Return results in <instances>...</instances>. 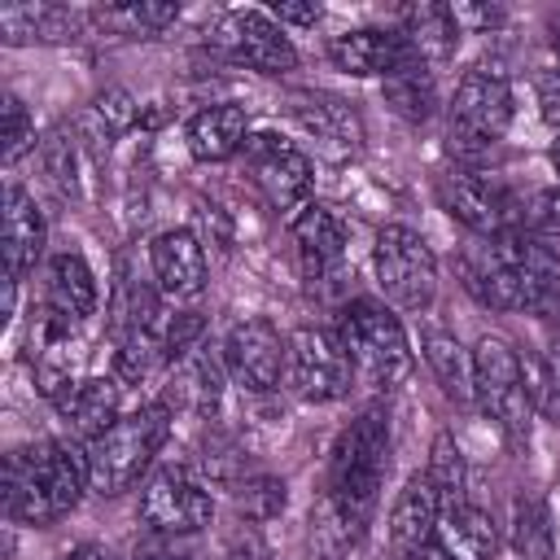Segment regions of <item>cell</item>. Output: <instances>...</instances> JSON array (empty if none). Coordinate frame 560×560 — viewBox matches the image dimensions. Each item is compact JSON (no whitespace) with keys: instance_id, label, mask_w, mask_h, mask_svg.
Listing matches in <instances>:
<instances>
[{"instance_id":"6da1fadb","label":"cell","mask_w":560,"mask_h":560,"mask_svg":"<svg viewBox=\"0 0 560 560\" xmlns=\"http://www.w3.org/2000/svg\"><path fill=\"white\" fill-rule=\"evenodd\" d=\"M385 468H389V420L381 411H363L332 442L328 481L319 499V529L332 534L337 542H354L372 521Z\"/></svg>"},{"instance_id":"7a4b0ae2","label":"cell","mask_w":560,"mask_h":560,"mask_svg":"<svg viewBox=\"0 0 560 560\" xmlns=\"http://www.w3.org/2000/svg\"><path fill=\"white\" fill-rule=\"evenodd\" d=\"M88 481V451L70 442H35L18 446L4 459V512L22 525H48L66 516Z\"/></svg>"},{"instance_id":"3957f363","label":"cell","mask_w":560,"mask_h":560,"mask_svg":"<svg viewBox=\"0 0 560 560\" xmlns=\"http://www.w3.org/2000/svg\"><path fill=\"white\" fill-rule=\"evenodd\" d=\"M171 438V407L149 402L131 416H118L96 442H88V481L96 494H122L153 464L162 442Z\"/></svg>"},{"instance_id":"277c9868","label":"cell","mask_w":560,"mask_h":560,"mask_svg":"<svg viewBox=\"0 0 560 560\" xmlns=\"http://www.w3.org/2000/svg\"><path fill=\"white\" fill-rule=\"evenodd\" d=\"M337 337L354 363V372L372 385V389H394L407 372H411V341L407 328L398 324V315L372 298H354L341 311Z\"/></svg>"},{"instance_id":"5b68a950","label":"cell","mask_w":560,"mask_h":560,"mask_svg":"<svg viewBox=\"0 0 560 560\" xmlns=\"http://www.w3.org/2000/svg\"><path fill=\"white\" fill-rule=\"evenodd\" d=\"M376 280L385 289V298L398 311H429L438 298V258L429 249V241L402 223H385L376 232Z\"/></svg>"},{"instance_id":"8992f818","label":"cell","mask_w":560,"mask_h":560,"mask_svg":"<svg viewBox=\"0 0 560 560\" xmlns=\"http://www.w3.org/2000/svg\"><path fill=\"white\" fill-rule=\"evenodd\" d=\"M512 122V88L503 74L468 70L451 101V144L459 153H481L503 140Z\"/></svg>"},{"instance_id":"52a82bcc","label":"cell","mask_w":560,"mask_h":560,"mask_svg":"<svg viewBox=\"0 0 560 560\" xmlns=\"http://www.w3.org/2000/svg\"><path fill=\"white\" fill-rule=\"evenodd\" d=\"M289 389L302 402H337L350 394L354 363L337 332L328 328H298L289 337V363H284Z\"/></svg>"},{"instance_id":"ba28073f","label":"cell","mask_w":560,"mask_h":560,"mask_svg":"<svg viewBox=\"0 0 560 560\" xmlns=\"http://www.w3.org/2000/svg\"><path fill=\"white\" fill-rule=\"evenodd\" d=\"M472 398L490 420L521 433V424L529 416V394H525L521 354L503 337H481L477 341V350H472Z\"/></svg>"},{"instance_id":"9c48e42d","label":"cell","mask_w":560,"mask_h":560,"mask_svg":"<svg viewBox=\"0 0 560 560\" xmlns=\"http://www.w3.org/2000/svg\"><path fill=\"white\" fill-rule=\"evenodd\" d=\"M140 521L149 525V534L188 538L214 521V499L184 468H162L140 490Z\"/></svg>"},{"instance_id":"30bf717a","label":"cell","mask_w":560,"mask_h":560,"mask_svg":"<svg viewBox=\"0 0 560 560\" xmlns=\"http://www.w3.org/2000/svg\"><path fill=\"white\" fill-rule=\"evenodd\" d=\"M241 162L276 210H298L311 197L315 171H311V158L293 140H284L276 131H254L241 144Z\"/></svg>"},{"instance_id":"8fae6325","label":"cell","mask_w":560,"mask_h":560,"mask_svg":"<svg viewBox=\"0 0 560 560\" xmlns=\"http://www.w3.org/2000/svg\"><path fill=\"white\" fill-rule=\"evenodd\" d=\"M214 39L228 48L232 61L262 70V74H284L298 66L293 39L280 31V22L262 9H236L214 26Z\"/></svg>"},{"instance_id":"7c38bea8","label":"cell","mask_w":560,"mask_h":560,"mask_svg":"<svg viewBox=\"0 0 560 560\" xmlns=\"http://www.w3.org/2000/svg\"><path fill=\"white\" fill-rule=\"evenodd\" d=\"M223 359H228V372L236 376L241 389L249 394H267L280 385V372L289 363V341L276 332L271 319L254 315V319H241L228 341H223Z\"/></svg>"},{"instance_id":"4fadbf2b","label":"cell","mask_w":560,"mask_h":560,"mask_svg":"<svg viewBox=\"0 0 560 560\" xmlns=\"http://www.w3.org/2000/svg\"><path fill=\"white\" fill-rule=\"evenodd\" d=\"M494 245L516 276L521 311L538 319H560V254L525 232H503L494 236Z\"/></svg>"},{"instance_id":"5bb4252c","label":"cell","mask_w":560,"mask_h":560,"mask_svg":"<svg viewBox=\"0 0 560 560\" xmlns=\"http://www.w3.org/2000/svg\"><path fill=\"white\" fill-rule=\"evenodd\" d=\"M438 197L451 210V219H459L468 232L490 236V241L508 232L512 201H508V192L490 175H481V171H451V175L438 179Z\"/></svg>"},{"instance_id":"9a60e30c","label":"cell","mask_w":560,"mask_h":560,"mask_svg":"<svg viewBox=\"0 0 560 560\" xmlns=\"http://www.w3.org/2000/svg\"><path fill=\"white\" fill-rule=\"evenodd\" d=\"M31 346H35V385L44 398H61L70 385H79V368H83V337H79V324L52 315L44 306L39 315V328L31 332Z\"/></svg>"},{"instance_id":"2e32d148","label":"cell","mask_w":560,"mask_h":560,"mask_svg":"<svg viewBox=\"0 0 560 560\" xmlns=\"http://www.w3.org/2000/svg\"><path fill=\"white\" fill-rule=\"evenodd\" d=\"M149 267L158 280V293L171 302H192L206 289V245L188 232V228H171L162 236H153L149 245Z\"/></svg>"},{"instance_id":"e0dca14e","label":"cell","mask_w":560,"mask_h":560,"mask_svg":"<svg viewBox=\"0 0 560 560\" xmlns=\"http://www.w3.org/2000/svg\"><path fill=\"white\" fill-rule=\"evenodd\" d=\"M293 118H298V127L315 140V149H319L324 158H332V162L354 158L359 144H363V122H359V114H354L346 101H337V96L302 92V96H293Z\"/></svg>"},{"instance_id":"ac0fdd59","label":"cell","mask_w":560,"mask_h":560,"mask_svg":"<svg viewBox=\"0 0 560 560\" xmlns=\"http://www.w3.org/2000/svg\"><path fill=\"white\" fill-rule=\"evenodd\" d=\"M328 57L337 70L346 74H394L407 57H411V44L402 39V31H376V26H363V31H346V35H332L328 39Z\"/></svg>"},{"instance_id":"d6986e66","label":"cell","mask_w":560,"mask_h":560,"mask_svg":"<svg viewBox=\"0 0 560 560\" xmlns=\"http://www.w3.org/2000/svg\"><path fill=\"white\" fill-rule=\"evenodd\" d=\"M96 276L83 262V254L61 249L48 258L44 267V306L70 324H83L88 315H96Z\"/></svg>"},{"instance_id":"ffe728a7","label":"cell","mask_w":560,"mask_h":560,"mask_svg":"<svg viewBox=\"0 0 560 560\" xmlns=\"http://www.w3.org/2000/svg\"><path fill=\"white\" fill-rule=\"evenodd\" d=\"M293 245L302 258V271L311 280H324L346 262V228L328 206H302L293 219Z\"/></svg>"},{"instance_id":"44dd1931","label":"cell","mask_w":560,"mask_h":560,"mask_svg":"<svg viewBox=\"0 0 560 560\" xmlns=\"http://www.w3.org/2000/svg\"><path fill=\"white\" fill-rule=\"evenodd\" d=\"M44 254V214L22 184L4 188V271L18 284Z\"/></svg>"},{"instance_id":"7402d4cb","label":"cell","mask_w":560,"mask_h":560,"mask_svg":"<svg viewBox=\"0 0 560 560\" xmlns=\"http://www.w3.org/2000/svg\"><path fill=\"white\" fill-rule=\"evenodd\" d=\"M118 398H122L118 376H83L57 398V416L70 424V433L96 442L118 420Z\"/></svg>"},{"instance_id":"603a6c76","label":"cell","mask_w":560,"mask_h":560,"mask_svg":"<svg viewBox=\"0 0 560 560\" xmlns=\"http://www.w3.org/2000/svg\"><path fill=\"white\" fill-rule=\"evenodd\" d=\"M249 140V114L236 101H219L206 105L201 114H192L188 122V153L197 162H223L232 153H241V144Z\"/></svg>"},{"instance_id":"cb8c5ba5","label":"cell","mask_w":560,"mask_h":560,"mask_svg":"<svg viewBox=\"0 0 560 560\" xmlns=\"http://www.w3.org/2000/svg\"><path fill=\"white\" fill-rule=\"evenodd\" d=\"M438 516H442V499H438L429 472H416V477L398 490V499H394V508H389V542H394L398 551H407V547H416V542L438 538Z\"/></svg>"},{"instance_id":"d4e9b609","label":"cell","mask_w":560,"mask_h":560,"mask_svg":"<svg viewBox=\"0 0 560 560\" xmlns=\"http://www.w3.org/2000/svg\"><path fill=\"white\" fill-rule=\"evenodd\" d=\"M438 542L455 556V560H494L499 551V529L494 521L477 508V503H451L438 516Z\"/></svg>"},{"instance_id":"484cf974","label":"cell","mask_w":560,"mask_h":560,"mask_svg":"<svg viewBox=\"0 0 560 560\" xmlns=\"http://www.w3.org/2000/svg\"><path fill=\"white\" fill-rule=\"evenodd\" d=\"M459 22H455V13H451V4H411L407 13H402V39L411 44V52L420 57V61H446L451 52H455V44H459Z\"/></svg>"},{"instance_id":"4316f807","label":"cell","mask_w":560,"mask_h":560,"mask_svg":"<svg viewBox=\"0 0 560 560\" xmlns=\"http://www.w3.org/2000/svg\"><path fill=\"white\" fill-rule=\"evenodd\" d=\"M420 350H424V363H429L433 381L442 385V394L451 402H472V354L459 346V337L446 328H429Z\"/></svg>"},{"instance_id":"83f0119b","label":"cell","mask_w":560,"mask_h":560,"mask_svg":"<svg viewBox=\"0 0 560 560\" xmlns=\"http://www.w3.org/2000/svg\"><path fill=\"white\" fill-rule=\"evenodd\" d=\"M385 101L394 114H402L407 122H424L438 105V92H433V70L429 61H420L416 52L394 70L385 74Z\"/></svg>"},{"instance_id":"f1b7e54d","label":"cell","mask_w":560,"mask_h":560,"mask_svg":"<svg viewBox=\"0 0 560 560\" xmlns=\"http://www.w3.org/2000/svg\"><path fill=\"white\" fill-rule=\"evenodd\" d=\"M171 394L179 407L197 411V416H214L223 402V372L210 354H188L179 359V372L171 381Z\"/></svg>"},{"instance_id":"f546056e","label":"cell","mask_w":560,"mask_h":560,"mask_svg":"<svg viewBox=\"0 0 560 560\" xmlns=\"http://www.w3.org/2000/svg\"><path fill=\"white\" fill-rule=\"evenodd\" d=\"M512 551L521 560H551L556 551V529H551V512L542 499L521 494L512 503Z\"/></svg>"},{"instance_id":"4dcf8cb0","label":"cell","mask_w":560,"mask_h":560,"mask_svg":"<svg viewBox=\"0 0 560 560\" xmlns=\"http://www.w3.org/2000/svg\"><path fill=\"white\" fill-rule=\"evenodd\" d=\"M79 26V18L70 9H57V4H0V35L9 39H61Z\"/></svg>"},{"instance_id":"1f68e13d","label":"cell","mask_w":560,"mask_h":560,"mask_svg":"<svg viewBox=\"0 0 560 560\" xmlns=\"http://www.w3.org/2000/svg\"><path fill=\"white\" fill-rule=\"evenodd\" d=\"M429 481H433V490H438V499H442V508H451V503H464L468 494V468H464V451H459V442L451 438V433H438L433 438V446H429Z\"/></svg>"},{"instance_id":"d6a6232c","label":"cell","mask_w":560,"mask_h":560,"mask_svg":"<svg viewBox=\"0 0 560 560\" xmlns=\"http://www.w3.org/2000/svg\"><path fill=\"white\" fill-rule=\"evenodd\" d=\"M162 359H166L162 337H153V332H127L122 346L114 350V376H118V385H140V381H149L158 372Z\"/></svg>"},{"instance_id":"836d02e7","label":"cell","mask_w":560,"mask_h":560,"mask_svg":"<svg viewBox=\"0 0 560 560\" xmlns=\"http://www.w3.org/2000/svg\"><path fill=\"white\" fill-rule=\"evenodd\" d=\"M232 494H236V508H241L245 521H271V516H280L284 503H289L284 481H280V477H267V472H254V477L236 481Z\"/></svg>"},{"instance_id":"e575fe53","label":"cell","mask_w":560,"mask_h":560,"mask_svg":"<svg viewBox=\"0 0 560 560\" xmlns=\"http://www.w3.org/2000/svg\"><path fill=\"white\" fill-rule=\"evenodd\" d=\"M179 18V4H158V0H131V4H114L105 9V22H114L127 35H158Z\"/></svg>"},{"instance_id":"d590c367","label":"cell","mask_w":560,"mask_h":560,"mask_svg":"<svg viewBox=\"0 0 560 560\" xmlns=\"http://www.w3.org/2000/svg\"><path fill=\"white\" fill-rule=\"evenodd\" d=\"M44 166H48V175H52V184L66 192V197H79V144H74V136H66V131H52L48 136V144H44Z\"/></svg>"},{"instance_id":"8d00e7d4","label":"cell","mask_w":560,"mask_h":560,"mask_svg":"<svg viewBox=\"0 0 560 560\" xmlns=\"http://www.w3.org/2000/svg\"><path fill=\"white\" fill-rule=\"evenodd\" d=\"M201 332H206V319H201L197 311L171 315V319L162 324V350H166V359H171V363L188 359V354L197 350V337H201Z\"/></svg>"},{"instance_id":"74e56055","label":"cell","mask_w":560,"mask_h":560,"mask_svg":"<svg viewBox=\"0 0 560 560\" xmlns=\"http://www.w3.org/2000/svg\"><path fill=\"white\" fill-rule=\"evenodd\" d=\"M26 149H35V122H31L26 105L9 92V96H4V162L13 166Z\"/></svg>"},{"instance_id":"f35d334b","label":"cell","mask_w":560,"mask_h":560,"mask_svg":"<svg viewBox=\"0 0 560 560\" xmlns=\"http://www.w3.org/2000/svg\"><path fill=\"white\" fill-rule=\"evenodd\" d=\"M96 118H101L105 136H118V131H127V127L136 122V101H131L122 88H105V92L96 96Z\"/></svg>"},{"instance_id":"ab89813d","label":"cell","mask_w":560,"mask_h":560,"mask_svg":"<svg viewBox=\"0 0 560 560\" xmlns=\"http://www.w3.org/2000/svg\"><path fill=\"white\" fill-rule=\"evenodd\" d=\"M219 560H267V542L258 538V529L241 525V529L228 538V547H223Z\"/></svg>"},{"instance_id":"60d3db41","label":"cell","mask_w":560,"mask_h":560,"mask_svg":"<svg viewBox=\"0 0 560 560\" xmlns=\"http://www.w3.org/2000/svg\"><path fill=\"white\" fill-rule=\"evenodd\" d=\"M131 560H188V547H179V542L166 538V534H153V538L136 542Z\"/></svg>"},{"instance_id":"b9f144b4","label":"cell","mask_w":560,"mask_h":560,"mask_svg":"<svg viewBox=\"0 0 560 560\" xmlns=\"http://www.w3.org/2000/svg\"><path fill=\"white\" fill-rule=\"evenodd\" d=\"M271 18L280 26H315L319 22V4H293V0H276L271 4Z\"/></svg>"},{"instance_id":"7bdbcfd3","label":"cell","mask_w":560,"mask_h":560,"mask_svg":"<svg viewBox=\"0 0 560 560\" xmlns=\"http://www.w3.org/2000/svg\"><path fill=\"white\" fill-rule=\"evenodd\" d=\"M538 101H542V118L560 127V70H547L538 79Z\"/></svg>"},{"instance_id":"ee69618b","label":"cell","mask_w":560,"mask_h":560,"mask_svg":"<svg viewBox=\"0 0 560 560\" xmlns=\"http://www.w3.org/2000/svg\"><path fill=\"white\" fill-rule=\"evenodd\" d=\"M451 13H455V22H459V31L464 26H494L503 13L499 9H486V4H451Z\"/></svg>"},{"instance_id":"f6af8a7d","label":"cell","mask_w":560,"mask_h":560,"mask_svg":"<svg viewBox=\"0 0 560 560\" xmlns=\"http://www.w3.org/2000/svg\"><path fill=\"white\" fill-rule=\"evenodd\" d=\"M398 560H455L438 538H429V542H416V547H407V551H398Z\"/></svg>"},{"instance_id":"bcb514c9","label":"cell","mask_w":560,"mask_h":560,"mask_svg":"<svg viewBox=\"0 0 560 560\" xmlns=\"http://www.w3.org/2000/svg\"><path fill=\"white\" fill-rule=\"evenodd\" d=\"M66 560H114L105 547H96V542H83V547H74Z\"/></svg>"},{"instance_id":"7dc6e473","label":"cell","mask_w":560,"mask_h":560,"mask_svg":"<svg viewBox=\"0 0 560 560\" xmlns=\"http://www.w3.org/2000/svg\"><path fill=\"white\" fill-rule=\"evenodd\" d=\"M547 44H551V61H556L551 70H560V13H556L551 26H547Z\"/></svg>"},{"instance_id":"c3c4849f","label":"cell","mask_w":560,"mask_h":560,"mask_svg":"<svg viewBox=\"0 0 560 560\" xmlns=\"http://www.w3.org/2000/svg\"><path fill=\"white\" fill-rule=\"evenodd\" d=\"M547 158H551V171L560 175V127H556V136H551V149H547Z\"/></svg>"}]
</instances>
